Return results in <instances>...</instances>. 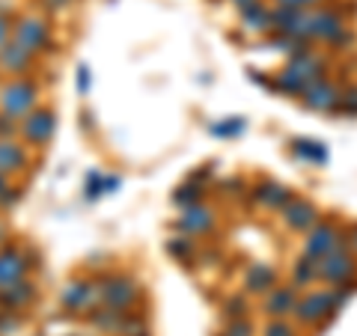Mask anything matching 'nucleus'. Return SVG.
Here are the masks:
<instances>
[{
	"label": "nucleus",
	"mask_w": 357,
	"mask_h": 336,
	"mask_svg": "<svg viewBox=\"0 0 357 336\" xmlns=\"http://www.w3.org/2000/svg\"><path fill=\"white\" fill-rule=\"evenodd\" d=\"M39 107V84L30 77H9L0 84V114L21 119Z\"/></svg>",
	"instance_id": "obj_1"
},
{
	"label": "nucleus",
	"mask_w": 357,
	"mask_h": 336,
	"mask_svg": "<svg viewBox=\"0 0 357 336\" xmlns=\"http://www.w3.org/2000/svg\"><path fill=\"white\" fill-rule=\"evenodd\" d=\"M140 300V283L128 274H110L98 280V304L116 312H131Z\"/></svg>",
	"instance_id": "obj_2"
},
{
	"label": "nucleus",
	"mask_w": 357,
	"mask_h": 336,
	"mask_svg": "<svg viewBox=\"0 0 357 336\" xmlns=\"http://www.w3.org/2000/svg\"><path fill=\"white\" fill-rule=\"evenodd\" d=\"M9 39L18 42L33 57H39L42 51L51 48V24L36 13H24V15L13 18V36Z\"/></svg>",
	"instance_id": "obj_3"
},
{
	"label": "nucleus",
	"mask_w": 357,
	"mask_h": 336,
	"mask_svg": "<svg viewBox=\"0 0 357 336\" xmlns=\"http://www.w3.org/2000/svg\"><path fill=\"white\" fill-rule=\"evenodd\" d=\"M54 131H57V114L51 107H33L27 116L18 119V137L30 149L48 146L54 140Z\"/></svg>",
	"instance_id": "obj_4"
},
{
	"label": "nucleus",
	"mask_w": 357,
	"mask_h": 336,
	"mask_svg": "<svg viewBox=\"0 0 357 336\" xmlns=\"http://www.w3.org/2000/svg\"><path fill=\"white\" fill-rule=\"evenodd\" d=\"M307 36L310 39H321L328 45H342L349 42V30H345V18L337 9H316L307 13Z\"/></svg>",
	"instance_id": "obj_5"
},
{
	"label": "nucleus",
	"mask_w": 357,
	"mask_h": 336,
	"mask_svg": "<svg viewBox=\"0 0 357 336\" xmlns=\"http://www.w3.org/2000/svg\"><path fill=\"white\" fill-rule=\"evenodd\" d=\"M33 268H39V256H33V250L21 247L15 241L0 247V286L21 280V277H30Z\"/></svg>",
	"instance_id": "obj_6"
},
{
	"label": "nucleus",
	"mask_w": 357,
	"mask_h": 336,
	"mask_svg": "<svg viewBox=\"0 0 357 336\" xmlns=\"http://www.w3.org/2000/svg\"><path fill=\"white\" fill-rule=\"evenodd\" d=\"M60 307L66 316H86L93 307H98V283L93 280H69L60 292Z\"/></svg>",
	"instance_id": "obj_7"
},
{
	"label": "nucleus",
	"mask_w": 357,
	"mask_h": 336,
	"mask_svg": "<svg viewBox=\"0 0 357 336\" xmlns=\"http://www.w3.org/2000/svg\"><path fill=\"white\" fill-rule=\"evenodd\" d=\"M331 312H337V289H325V292H310L298 300L295 316L304 324H316Z\"/></svg>",
	"instance_id": "obj_8"
},
{
	"label": "nucleus",
	"mask_w": 357,
	"mask_h": 336,
	"mask_svg": "<svg viewBox=\"0 0 357 336\" xmlns=\"http://www.w3.org/2000/svg\"><path fill=\"white\" fill-rule=\"evenodd\" d=\"M39 298V286L33 283L30 277H21V280H13V283L0 286V310H9V312H24L33 300Z\"/></svg>",
	"instance_id": "obj_9"
},
{
	"label": "nucleus",
	"mask_w": 357,
	"mask_h": 336,
	"mask_svg": "<svg viewBox=\"0 0 357 336\" xmlns=\"http://www.w3.org/2000/svg\"><path fill=\"white\" fill-rule=\"evenodd\" d=\"M357 274V262L351 253H345L342 247L331 250L325 259H319V280L325 283H351Z\"/></svg>",
	"instance_id": "obj_10"
},
{
	"label": "nucleus",
	"mask_w": 357,
	"mask_h": 336,
	"mask_svg": "<svg viewBox=\"0 0 357 336\" xmlns=\"http://www.w3.org/2000/svg\"><path fill=\"white\" fill-rule=\"evenodd\" d=\"M33 63H36V57H33L30 51H24L18 42H3L0 45V75H6V77H24L30 69H33Z\"/></svg>",
	"instance_id": "obj_11"
},
{
	"label": "nucleus",
	"mask_w": 357,
	"mask_h": 336,
	"mask_svg": "<svg viewBox=\"0 0 357 336\" xmlns=\"http://www.w3.org/2000/svg\"><path fill=\"white\" fill-rule=\"evenodd\" d=\"M337 247H340V229L333 223H316L312 229H307V256H312V259H325Z\"/></svg>",
	"instance_id": "obj_12"
},
{
	"label": "nucleus",
	"mask_w": 357,
	"mask_h": 336,
	"mask_svg": "<svg viewBox=\"0 0 357 336\" xmlns=\"http://www.w3.org/2000/svg\"><path fill=\"white\" fill-rule=\"evenodd\" d=\"M30 164V146L21 143L18 137H9V140H0V173L13 178L15 173L27 170Z\"/></svg>",
	"instance_id": "obj_13"
},
{
	"label": "nucleus",
	"mask_w": 357,
	"mask_h": 336,
	"mask_svg": "<svg viewBox=\"0 0 357 336\" xmlns=\"http://www.w3.org/2000/svg\"><path fill=\"white\" fill-rule=\"evenodd\" d=\"M340 89L333 86L331 81H312V84H307V89L301 93V98H304V105L310 107V110H337V105H340Z\"/></svg>",
	"instance_id": "obj_14"
},
{
	"label": "nucleus",
	"mask_w": 357,
	"mask_h": 336,
	"mask_svg": "<svg viewBox=\"0 0 357 336\" xmlns=\"http://www.w3.org/2000/svg\"><path fill=\"white\" fill-rule=\"evenodd\" d=\"M280 211H283V220L298 232H307L319 223V211L312 203H307V199H289Z\"/></svg>",
	"instance_id": "obj_15"
},
{
	"label": "nucleus",
	"mask_w": 357,
	"mask_h": 336,
	"mask_svg": "<svg viewBox=\"0 0 357 336\" xmlns=\"http://www.w3.org/2000/svg\"><path fill=\"white\" fill-rule=\"evenodd\" d=\"M265 312L274 319H283V316H295V307H298V292L295 286H274L271 292H265Z\"/></svg>",
	"instance_id": "obj_16"
},
{
	"label": "nucleus",
	"mask_w": 357,
	"mask_h": 336,
	"mask_svg": "<svg viewBox=\"0 0 357 336\" xmlns=\"http://www.w3.org/2000/svg\"><path fill=\"white\" fill-rule=\"evenodd\" d=\"M211 227H215V211H211L208 206H188L182 215H178V229L188 232V235H203L208 232Z\"/></svg>",
	"instance_id": "obj_17"
},
{
	"label": "nucleus",
	"mask_w": 357,
	"mask_h": 336,
	"mask_svg": "<svg viewBox=\"0 0 357 336\" xmlns=\"http://www.w3.org/2000/svg\"><path fill=\"white\" fill-rule=\"evenodd\" d=\"M292 75H298L304 84H312V81H319V75L325 72V60L316 57L310 48L307 51H301V54H292V60H289L286 66Z\"/></svg>",
	"instance_id": "obj_18"
},
{
	"label": "nucleus",
	"mask_w": 357,
	"mask_h": 336,
	"mask_svg": "<svg viewBox=\"0 0 357 336\" xmlns=\"http://www.w3.org/2000/svg\"><path fill=\"white\" fill-rule=\"evenodd\" d=\"M244 286L250 292H271L277 286V268H271L268 262H253L244 274Z\"/></svg>",
	"instance_id": "obj_19"
},
{
	"label": "nucleus",
	"mask_w": 357,
	"mask_h": 336,
	"mask_svg": "<svg viewBox=\"0 0 357 336\" xmlns=\"http://www.w3.org/2000/svg\"><path fill=\"white\" fill-rule=\"evenodd\" d=\"M253 199L259 206L265 208H274V211H280L289 199H292V194L283 188V185H277V182H262V185H256L253 188Z\"/></svg>",
	"instance_id": "obj_20"
},
{
	"label": "nucleus",
	"mask_w": 357,
	"mask_h": 336,
	"mask_svg": "<svg viewBox=\"0 0 357 336\" xmlns=\"http://www.w3.org/2000/svg\"><path fill=\"white\" fill-rule=\"evenodd\" d=\"M122 316L126 312H116V310H107V307H93L86 312V319H89V324H93V330L96 333H114L116 336V330H119V321H122Z\"/></svg>",
	"instance_id": "obj_21"
},
{
	"label": "nucleus",
	"mask_w": 357,
	"mask_h": 336,
	"mask_svg": "<svg viewBox=\"0 0 357 336\" xmlns=\"http://www.w3.org/2000/svg\"><path fill=\"white\" fill-rule=\"evenodd\" d=\"M241 21H244V27L253 30V33H268L271 30V9L256 0V3H250L248 9H241Z\"/></svg>",
	"instance_id": "obj_22"
},
{
	"label": "nucleus",
	"mask_w": 357,
	"mask_h": 336,
	"mask_svg": "<svg viewBox=\"0 0 357 336\" xmlns=\"http://www.w3.org/2000/svg\"><path fill=\"white\" fill-rule=\"evenodd\" d=\"M122 185V178L119 176H102V173H89L86 176V197L89 199H98V197H105V194H114V190Z\"/></svg>",
	"instance_id": "obj_23"
},
{
	"label": "nucleus",
	"mask_w": 357,
	"mask_h": 336,
	"mask_svg": "<svg viewBox=\"0 0 357 336\" xmlns=\"http://www.w3.org/2000/svg\"><path fill=\"white\" fill-rule=\"evenodd\" d=\"M316 280H319V259H312V256L304 253L292 268V283L298 289H307V286L316 283Z\"/></svg>",
	"instance_id": "obj_24"
},
{
	"label": "nucleus",
	"mask_w": 357,
	"mask_h": 336,
	"mask_svg": "<svg viewBox=\"0 0 357 336\" xmlns=\"http://www.w3.org/2000/svg\"><path fill=\"white\" fill-rule=\"evenodd\" d=\"M116 336H152V330H149V321L143 319L140 312L131 310V312H126V316H122Z\"/></svg>",
	"instance_id": "obj_25"
},
{
	"label": "nucleus",
	"mask_w": 357,
	"mask_h": 336,
	"mask_svg": "<svg viewBox=\"0 0 357 336\" xmlns=\"http://www.w3.org/2000/svg\"><path fill=\"white\" fill-rule=\"evenodd\" d=\"M295 155H298V158L312 161V164L328 161V149L321 146L319 140H295Z\"/></svg>",
	"instance_id": "obj_26"
},
{
	"label": "nucleus",
	"mask_w": 357,
	"mask_h": 336,
	"mask_svg": "<svg viewBox=\"0 0 357 336\" xmlns=\"http://www.w3.org/2000/svg\"><path fill=\"white\" fill-rule=\"evenodd\" d=\"M274 86L280 89V93H286V96H301V93H304V89H307V84L301 81L298 75L289 72V69H283L280 75L274 77Z\"/></svg>",
	"instance_id": "obj_27"
},
{
	"label": "nucleus",
	"mask_w": 357,
	"mask_h": 336,
	"mask_svg": "<svg viewBox=\"0 0 357 336\" xmlns=\"http://www.w3.org/2000/svg\"><path fill=\"white\" fill-rule=\"evenodd\" d=\"M167 253L176 256L178 262H188L194 256V238H188V235H176V238L167 241Z\"/></svg>",
	"instance_id": "obj_28"
},
{
	"label": "nucleus",
	"mask_w": 357,
	"mask_h": 336,
	"mask_svg": "<svg viewBox=\"0 0 357 336\" xmlns=\"http://www.w3.org/2000/svg\"><path fill=\"white\" fill-rule=\"evenodd\" d=\"M199 197H203V188L199 185H182L173 194V203L176 206H182V208H188V206H194V203H199Z\"/></svg>",
	"instance_id": "obj_29"
},
{
	"label": "nucleus",
	"mask_w": 357,
	"mask_h": 336,
	"mask_svg": "<svg viewBox=\"0 0 357 336\" xmlns=\"http://www.w3.org/2000/svg\"><path fill=\"white\" fill-rule=\"evenodd\" d=\"M248 298H244V295H232V298H227V300H223V312H227V316L229 319H244V316H248Z\"/></svg>",
	"instance_id": "obj_30"
},
{
	"label": "nucleus",
	"mask_w": 357,
	"mask_h": 336,
	"mask_svg": "<svg viewBox=\"0 0 357 336\" xmlns=\"http://www.w3.org/2000/svg\"><path fill=\"white\" fill-rule=\"evenodd\" d=\"M244 128H248V122H244L241 116L229 119V122H218V125H211V131L220 134V137H238V134H241Z\"/></svg>",
	"instance_id": "obj_31"
},
{
	"label": "nucleus",
	"mask_w": 357,
	"mask_h": 336,
	"mask_svg": "<svg viewBox=\"0 0 357 336\" xmlns=\"http://www.w3.org/2000/svg\"><path fill=\"white\" fill-rule=\"evenodd\" d=\"M21 330V316L9 310H0V336H15Z\"/></svg>",
	"instance_id": "obj_32"
},
{
	"label": "nucleus",
	"mask_w": 357,
	"mask_h": 336,
	"mask_svg": "<svg viewBox=\"0 0 357 336\" xmlns=\"http://www.w3.org/2000/svg\"><path fill=\"white\" fill-rule=\"evenodd\" d=\"M223 336H253V324L248 319H232L227 324V330H223Z\"/></svg>",
	"instance_id": "obj_33"
},
{
	"label": "nucleus",
	"mask_w": 357,
	"mask_h": 336,
	"mask_svg": "<svg viewBox=\"0 0 357 336\" xmlns=\"http://www.w3.org/2000/svg\"><path fill=\"white\" fill-rule=\"evenodd\" d=\"M9 137H18V119L0 114V140H9Z\"/></svg>",
	"instance_id": "obj_34"
},
{
	"label": "nucleus",
	"mask_w": 357,
	"mask_h": 336,
	"mask_svg": "<svg viewBox=\"0 0 357 336\" xmlns=\"http://www.w3.org/2000/svg\"><path fill=\"white\" fill-rule=\"evenodd\" d=\"M18 199H21V188H15V185H9L3 194H0V211H6V208H13V206H18Z\"/></svg>",
	"instance_id": "obj_35"
},
{
	"label": "nucleus",
	"mask_w": 357,
	"mask_h": 336,
	"mask_svg": "<svg viewBox=\"0 0 357 336\" xmlns=\"http://www.w3.org/2000/svg\"><path fill=\"white\" fill-rule=\"evenodd\" d=\"M265 336H295V328L289 321H283V319H277V321H271L265 328Z\"/></svg>",
	"instance_id": "obj_36"
},
{
	"label": "nucleus",
	"mask_w": 357,
	"mask_h": 336,
	"mask_svg": "<svg viewBox=\"0 0 357 336\" xmlns=\"http://www.w3.org/2000/svg\"><path fill=\"white\" fill-rule=\"evenodd\" d=\"M340 110H345V114H357V89H349L345 96H340Z\"/></svg>",
	"instance_id": "obj_37"
},
{
	"label": "nucleus",
	"mask_w": 357,
	"mask_h": 336,
	"mask_svg": "<svg viewBox=\"0 0 357 336\" xmlns=\"http://www.w3.org/2000/svg\"><path fill=\"white\" fill-rule=\"evenodd\" d=\"M9 36H13V15L0 13V45L9 42Z\"/></svg>",
	"instance_id": "obj_38"
},
{
	"label": "nucleus",
	"mask_w": 357,
	"mask_h": 336,
	"mask_svg": "<svg viewBox=\"0 0 357 336\" xmlns=\"http://www.w3.org/2000/svg\"><path fill=\"white\" fill-rule=\"evenodd\" d=\"M321 0H277V6H292V9H310V6H319Z\"/></svg>",
	"instance_id": "obj_39"
},
{
	"label": "nucleus",
	"mask_w": 357,
	"mask_h": 336,
	"mask_svg": "<svg viewBox=\"0 0 357 336\" xmlns=\"http://www.w3.org/2000/svg\"><path fill=\"white\" fill-rule=\"evenodd\" d=\"M42 9H48V13H60V9H66L72 3V0H39Z\"/></svg>",
	"instance_id": "obj_40"
},
{
	"label": "nucleus",
	"mask_w": 357,
	"mask_h": 336,
	"mask_svg": "<svg viewBox=\"0 0 357 336\" xmlns=\"http://www.w3.org/2000/svg\"><path fill=\"white\" fill-rule=\"evenodd\" d=\"M77 89H81V93H86V89H89V69H86V66L77 69Z\"/></svg>",
	"instance_id": "obj_41"
},
{
	"label": "nucleus",
	"mask_w": 357,
	"mask_h": 336,
	"mask_svg": "<svg viewBox=\"0 0 357 336\" xmlns=\"http://www.w3.org/2000/svg\"><path fill=\"white\" fill-rule=\"evenodd\" d=\"M3 244H9V227L0 220V247H3Z\"/></svg>",
	"instance_id": "obj_42"
},
{
	"label": "nucleus",
	"mask_w": 357,
	"mask_h": 336,
	"mask_svg": "<svg viewBox=\"0 0 357 336\" xmlns=\"http://www.w3.org/2000/svg\"><path fill=\"white\" fill-rule=\"evenodd\" d=\"M9 185H13V182H9V176H3V173H0V194H3V190H6Z\"/></svg>",
	"instance_id": "obj_43"
},
{
	"label": "nucleus",
	"mask_w": 357,
	"mask_h": 336,
	"mask_svg": "<svg viewBox=\"0 0 357 336\" xmlns=\"http://www.w3.org/2000/svg\"><path fill=\"white\" fill-rule=\"evenodd\" d=\"M232 3H236V6H238V9H248V6H250V3H256V0H232Z\"/></svg>",
	"instance_id": "obj_44"
},
{
	"label": "nucleus",
	"mask_w": 357,
	"mask_h": 336,
	"mask_svg": "<svg viewBox=\"0 0 357 336\" xmlns=\"http://www.w3.org/2000/svg\"><path fill=\"white\" fill-rule=\"evenodd\" d=\"M351 250H357V229L351 232Z\"/></svg>",
	"instance_id": "obj_45"
},
{
	"label": "nucleus",
	"mask_w": 357,
	"mask_h": 336,
	"mask_svg": "<svg viewBox=\"0 0 357 336\" xmlns=\"http://www.w3.org/2000/svg\"><path fill=\"white\" fill-rule=\"evenodd\" d=\"M77 336H86V333H77Z\"/></svg>",
	"instance_id": "obj_46"
},
{
	"label": "nucleus",
	"mask_w": 357,
	"mask_h": 336,
	"mask_svg": "<svg viewBox=\"0 0 357 336\" xmlns=\"http://www.w3.org/2000/svg\"><path fill=\"white\" fill-rule=\"evenodd\" d=\"M0 84H3V81H0Z\"/></svg>",
	"instance_id": "obj_47"
}]
</instances>
